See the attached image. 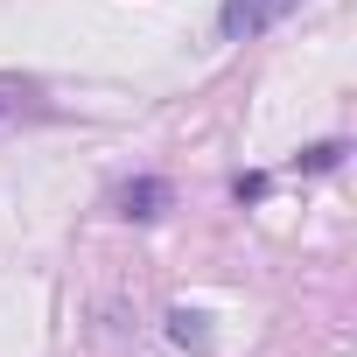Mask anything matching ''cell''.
I'll use <instances>...</instances> for the list:
<instances>
[{"label":"cell","mask_w":357,"mask_h":357,"mask_svg":"<svg viewBox=\"0 0 357 357\" xmlns=\"http://www.w3.org/2000/svg\"><path fill=\"white\" fill-rule=\"evenodd\" d=\"M294 8H301V0H225V8H218V36L225 43H252V36L280 29Z\"/></svg>","instance_id":"cell-1"},{"label":"cell","mask_w":357,"mask_h":357,"mask_svg":"<svg viewBox=\"0 0 357 357\" xmlns=\"http://www.w3.org/2000/svg\"><path fill=\"white\" fill-rule=\"evenodd\" d=\"M161 211H168V183H161V175H140V183L119 190V218H140V225H147V218H161Z\"/></svg>","instance_id":"cell-2"},{"label":"cell","mask_w":357,"mask_h":357,"mask_svg":"<svg viewBox=\"0 0 357 357\" xmlns=\"http://www.w3.org/2000/svg\"><path fill=\"white\" fill-rule=\"evenodd\" d=\"M168 336H175V343H190V350H204V343H211L204 315H190V308H175V315H168Z\"/></svg>","instance_id":"cell-3"},{"label":"cell","mask_w":357,"mask_h":357,"mask_svg":"<svg viewBox=\"0 0 357 357\" xmlns=\"http://www.w3.org/2000/svg\"><path fill=\"white\" fill-rule=\"evenodd\" d=\"M343 154H350L343 140H322V147H308V154H301V175H322V168H336Z\"/></svg>","instance_id":"cell-4"}]
</instances>
